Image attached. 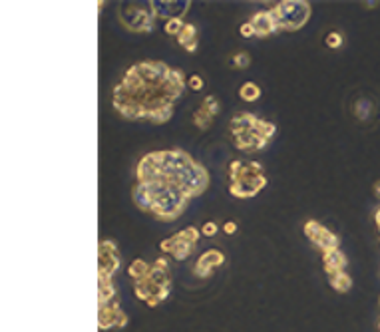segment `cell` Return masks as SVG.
Returning <instances> with one entry per match:
<instances>
[{"instance_id": "1", "label": "cell", "mask_w": 380, "mask_h": 332, "mask_svg": "<svg viewBox=\"0 0 380 332\" xmlns=\"http://www.w3.org/2000/svg\"><path fill=\"white\" fill-rule=\"evenodd\" d=\"M187 76L160 60L130 66L112 92V106L130 121L166 123L173 118L177 99L187 90Z\"/></svg>"}, {"instance_id": "2", "label": "cell", "mask_w": 380, "mask_h": 332, "mask_svg": "<svg viewBox=\"0 0 380 332\" xmlns=\"http://www.w3.org/2000/svg\"><path fill=\"white\" fill-rule=\"evenodd\" d=\"M138 183L166 179L181 187L189 197H197L209 187V171L195 161L185 149H160L145 153L136 165Z\"/></svg>"}, {"instance_id": "3", "label": "cell", "mask_w": 380, "mask_h": 332, "mask_svg": "<svg viewBox=\"0 0 380 332\" xmlns=\"http://www.w3.org/2000/svg\"><path fill=\"white\" fill-rule=\"evenodd\" d=\"M132 197L138 209H142L145 213L153 215L155 219L171 223L175 219H179L183 211L189 205V195L181 187L169 183L166 179H153V181H145L138 183L132 189Z\"/></svg>"}, {"instance_id": "4", "label": "cell", "mask_w": 380, "mask_h": 332, "mask_svg": "<svg viewBox=\"0 0 380 332\" xmlns=\"http://www.w3.org/2000/svg\"><path fill=\"white\" fill-rule=\"evenodd\" d=\"M229 134L239 151L253 153L267 147L277 134V125L269 119H261L251 112H243L233 116L229 121Z\"/></svg>"}, {"instance_id": "5", "label": "cell", "mask_w": 380, "mask_h": 332, "mask_svg": "<svg viewBox=\"0 0 380 332\" xmlns=\"http://www.w3.org/2000/svg\"><path fill=\"white\" fill-rule=\"evenodd\" d=\"M169 257L162 255L160 259L151 262L149 273L134 281V294L138 301L145 303L149 309H155L160 303H164L171 290V277H169Z\"/></svg>"}, {"instance_id": "6", "label": "cell", "mask_w": 380, "mask_h": 332, "mask_svg": "<svg viewBox=\"0 0 380 332\" xmlns=\"http://www.w3.org/2000/svg\"><path fill=\"white\" fill-rule=\"evenodd\" d=\"M269 179L265 167L259 161H239L229 163V193L235 199H251L267 187Z\"/></svg>"}, {"instance_id": "7", "label": "cell", "mask_w": 380, "mask_h": 332, "mask_svg": "<svg viewBox=\"0 0 380 332\" xmlns=\"http://www.w3.org/2000/svg\"><path fill=\"white\" fill-rule=\"evenodd\" d=\"M271 10L275 14L279 32L301 30L303 26H307L310 14H312V6L307 0H283V2L275 4Z\"/></svg>"}, {"instance_id": "8", "label": "cell", "mask_w": 380, "mask_h": 332, "mask_svg": "<svg viewBox=\"0 0 380 332\" xmlns=\"http://www.w3.org/2000/svg\"><path fill=\"white\" fill-rule=\"evenodd\" d=\"M118 16L121 26L134 34H149L155 26V16L151 12L149 2H121L118 8Z\"/></svg>"}, {"instance_id": "9", "label": "cell", "mask_w": 380, "mask_h": 332, "mask_svg": "<svg viewBox=\"0 0 380 332\" xmlns=\"http://www.w3.org/2000/svg\"><path fill=\"white\" fill-rule=\"evenodd\" d=\"M199 237H201V231L197 227H185V229L177 231L175 235L164 239L160 243V251L175 261H185L193 255Z\"/></svg>"}, {"instance_id": "10", "label": "cell", "mask_w": 380, "mask_h": 332, "mask_svg": "<svg viewBox=\"0 0 380 332\" xmlns=\"http://www.w3.org/2000/svg\"><path fill=\"white\" fill-rule=\"evenodd\" d=\"M303 233H305V237L309 239L321 253L340 249V237L336 233H333L329 227H325L323 223H319L316 219H307L305 221Z\"/></svg>"}, {"instance_id": "11", "label": "cell", "mask_w": 380, "mask_h": 332, "mask_svg": "<svg viewBox=\"0 0 380 332\" xmlns=\"http://www.w3.org/2000/svg\"><path fill=\"white\" fill-rule=\"evenodd\" d=\"M121 269V255H119L118 245L110 239L100 241L98 245V275L112 277L118 275Z\"/></svg>"}, {"instance_id": "12", "label": "cell", "mask_w": 380, "mask_h": 332, "mask_svg": "<svg viewBox=\"0 0 380 332\" xmlns=\"http://www.w3.org/2000/svg\"><path fill=\"white\" fill-rule=\"evenodd\" d=\"M151 6V12L155 16V20H183L185 14L189 12L191 8V2L189 0H151L149 2Z\"/></svg>"}, {"instance_id": "13", "label": "cell", "mask_w": 380, "mask_h": 332, "mask_svg": "<svg viewBox=\"0 0 380 332\" xmlns=\"http://www.w3.org/2000/svg\"><path fill=\"white\" fill-rule=\"evenodd\" d=\"M225 264V253L219 249H207L205 253L199 255V259L193 264V275L199 279H209L215 269Z\"/></svg>"}, {"instance_id": "14", "label": "cell", "mask_w": 380, "mask_h": 332, "mask_svg": "<svg viewBox=\"0 0 380 332\" xmlns=\"http://www.w3.org/2000/svg\"><path fill=\"white\" fill-rule=\"evenodd\" d=\"M219 110H221L219 99H217L215 95H207V97L201 102V106L193 112V118H191L193 125H195L197 129H201V131L209 129V127L213 125L215 116L219 114Z\"/></svg>"}, {"instance_id": "15", "label": "cell", "mask_w": 380, "mask_h": 332, "mask_svg": "<svg viewBox=\"0 0 380 332\" xmlns=\"http://www.w3.org/2000/svg\"><path fill=\"white\" fill-rule=\"evenodd\" d=\"M102 307H119L118 286L106 275H98V309Z\"/></svg>"}, {"instance_id": "16", "label": "cell", "mask_w": 380, "mask_h": 332, "mask_svg": "<svg viewBox=\"0 0 380 332\" xmlns=\"http://www.w3.org/2000/svg\"><path fill=\"white\" fill-rule=\"evenodd\" d=\"M128 324V316L119 307H102L98 309V326L100 330L123 328Z\"/></svg>"}, {"instance_id": "17", "label": "cell", "mask_w": 380, "mask_h": 332, "mask_svg": "<svg viewBox=\"0 0 380 332\" xmlns=\"http://www.w3.org/2000/svg\"><path fill=\"white\" fill-rule=\"evenodd\" d=\"M249 22L253 24L257 38H269L275 32H279V26H277L273 10H259L257 14H253V18Z\"/></svg>"}, {"instance_id": "18", "label": "cell", "mask_w": 380, "mask_h": 332, "mask_svg": "<svg viewBox=\"0 0 380 332\" xmlns=\"http://www.w3.org/2000/svg\"><path fill=\"white\" fill-rule=\"evenodd\" d=\"M346 255L340 251V249H334V251H327L323 253V269L327 275H334V273H340L346 269Z\"/></svg>"}, {"instance_id": "19", "label": "cell", "mask_w": 380, "mask_h": 332, "mask_svg": "<svg viewBox=\"0 0 380 332\" xmlns=\"http://www.w3.org/2000/svg\"><path fill=\"white\" fill-rule=\"evenodd\" d=\"M177 44L183 48L185 52H189V54H195V52H197V48H199V32H197V26H195V24L185 22L183 30H181L179 36H177Z\"/></svg>"}, {"instance_id": "20", "label": "cell", "mask_w": 380, "mask_h": 332, "mask_svg": "<svg viewBox=\"0 0 380 332\" xmlns=\"http://www.w3.org/2000/svg\"><path fill=\"white\" fill-rule=\"evenodd\" d=\"M329 277V285L333 286L336 292H349L351 286H353V279L346 271H340V273H334V275H327Z\"/></svg>"}, {"instance_id": "21", "label": "cell", "mask_w": 380, "mask_h": 332, "mask_svg": "<svg viewBox=\"0 0 380 332\" xmlns=\"http://www.w3.org/2000/svg\"><path fill=\"white\" fill-rule=\"evenodd\" d=\"M261 94H263L261 88L255 82H243L241 88H239V97L243 102H257L261 97Z\"/></svg>"}, {"instance_id": "22", "label": "cell", "mask_w": 380, "mask_h": 332, "mask_svg": "<svg viewBox=\"0 0 380 332\" xmlns=\"http://www.w3.org/2000/svg\"><path fill=\"white\" fill-rule=\"evenodd\" d=\"M149 269H151L149 262H145L143 259H134L132 264L128 267V275H130L134 281H140V279H143V277L149 273Z\"/></svg>"}, {"instance_id": "23", "label": "cell", "mask_w": 380, "mask_h": 332, "mask_svg": "<svg viewBox=\"0 0 380 332\" xmlns=\"http://www.w3.org/2000/svg\"><path fill=\"white\" fill-rule=\"evenodd\" d=\"M231 66H233L235 70H247V68L251 66V56H249V52H245V50L235 52V54L231 56Z\"/></svg>"}, {"instance_id": "24", "label": "cell", "mask_w": 380, "mask_h": 332, "mask_svg": "<svg viewBox=\"0 0 380 332\" xmlns=\"http://www.w3.org/2000/svg\"><path fill=\"white\" fill-rule=\"evenodd\" d=\"M183 26H185V20H179V18H175V20H167L166 24H164V32H166L167 36H179V32L183 30Z\"/></svg>"}, {"instance_id": "25", "label": "cell", "mask_w": 380, "mask_h": 332, "mask_svg": "<svg viewBox=\"0 0 380 332\" xmlns=\"http://www.w3.org/2000/svg\"><path fill=\"white\" fill-rule=\"evenodd\" d=\"M342 34L340 32H336V30H331L327 36H325V46L331 48V50H338V48L342 46Z\"/></svg>"}, {"instance_id": "26", "label": "cell", "mask_w": 380, "mask_h": 332, "mask_svg": "<svg viewBox=\"0 0 380 332\" xmlns=\"http://www.w3.org/2000/svg\"><path fill=\"white\" fill-rule=\"evenodd\" d=\"M355 116L360 121H364V119L370 116V102L368 99H358L357 104H355Z\"/></svg>"}, {"instance_id": "27", "label": "cell", "mask_w": 380, "mask_h": 332, "mask_svg": "<svg viewBox=\"0 0 380 332\" xmlns=\"http://www.w3.org/2000/svg\"><path fill=\"white\" fill-rule=\"evenodd\" d=\"M187 88H189L191 92H201L205 88V80L199 74H193V76H189V80H187Z\"/></svg>"}, {"instance_id": "28", "label": "cell", "mask_w": 380, "mask_h": 332, "mask_svg": "<svg viewBox=\"0 0 380 332\" xmlns=\"http://www.w3.org/2000/svg\"><path fill=\"white\" fill-rule=\"evenodd\" d=\"M219 229H221V227H219L215 221H205V225H203L199 231H201L203 237H215V235L219 233Z\"/></svg>"}, {"instance_id": "29", "label": "cell", "mask_w": 380, "mask_h": 332, "mask_svg": "<svg viewBox=\"0 0 380 332\" xmlns=\"http://www.w3.org/2000/svg\"><path fill=\"white\" fill-rule=\"evenodd\" d=\"M239 34L243 36V38H253L255 36V28H253V24L249 22H243L241 26H239Z\"/></svg>"}, {"instance_id": "30", "label": "cell", "mask_w": 380, "mask_h": 332, "mask_svg": "<svg viewBox=\"0 0 380 332\" xmlns=\"http://www.w3.org/2000/svg\"><path fill=\"white\" fill-rule=\"evenodd\" d=\"M223 233H227V235H235L237 233V223L235 221H227V223H223Z\"/></svg>"}, {"instance_id": "31", "label": "cell", "mask_w": 380, "mask_h": 332, "mask_svg": "<svg viewBox=\"0 0 380 332\" xmlns=\"http://www.w3.org/2000/svg\"><path fill=\"white\" fill-rule=\"evenodd\" d=\"M372 191H374V195H376V197L380 199V179L376 181V183H374V185H372Z\"/></svg>"}, {"instance_id": "32", "label": "cell", "mask_w": 380, "mask_h": 332, "mask_svg": "<svg viewBox=\"0 0 380 332\" xmlns=\"http://www.w3.org/2000/svg\"><path fill=\"white\" fill-rule=\"evenodd\" d=\"M374 221H376V227H378V231H380V207L376 209V213H374Z\"/></svg>"}, {"instance_id": "33", "label": "cell", "mask_w": 380, "mask_h": 332, "mask_svg": "<svg viewBox=\"0 0 380 332\" xmlns=\"http://www.w3.org/2000/svg\"><path fill=\"white\" fill-rule=\"evenodd\" d=\"M378 328H380V324H378Z\"/></svg>"}]
</instances>
